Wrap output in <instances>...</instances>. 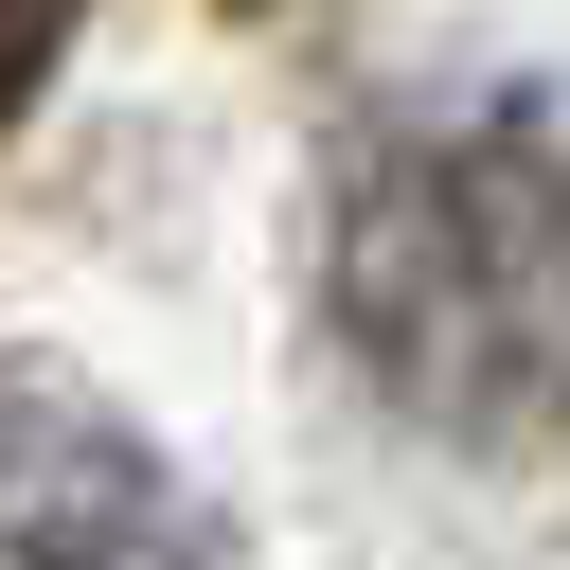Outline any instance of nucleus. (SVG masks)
<instances>
[{
  "label": "nucleus",
  "instance_id": "f03ea898",
  "mask_svg": "<svg viewBox=\"0 0 570 570\" xmlns=\"http://www.w3.org/2000/svg\"><path fill=\"white\" fill-rule=\"evenodd\" d=\"M0 570H232L214 499L71 356L0 338Z\"/></svg>",
  "mask_w": 570,
  "mask_h": 570
},
{
  "label": "nucleus",
  "instance_id": "f257e3e1",
  "mask_svg": "<svg viewBox=\"0 0 570 570\" xmlns=\"http://www.w3.org/2000/svg\"><path fill=\"white\" fill-rule=\"evenodd\" d=\"M321 321L410 428L552 445L570 428V125L463 107V125L356 142L321 214Z\"/></svg>",
  "mask_w": 570,
  "mask_h": 570
}]
</instances>
